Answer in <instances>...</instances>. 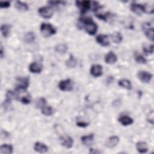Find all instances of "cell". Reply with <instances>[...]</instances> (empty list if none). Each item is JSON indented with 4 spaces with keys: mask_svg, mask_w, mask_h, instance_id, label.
<instances>
[{
    "mask_svg": "<svg viewBox=\"0 0 154 154\" xmlns=\"http://www.w3.org/2000/svg\"><path fill=\"white\" fill-rule=\"evenodd\" d=\"M81 23H82L85 31L87 34L90 35H94L97 30V25L90 18H81L79 20Z\"/></svg>",
    "mask_w": 154,
    "mask_h": 154,
    "instance_id": "6da1fadb",
    "label": "cell"
},
{
    "mask_svg": "<svg viewBox=\"0 0 154 154\" xmlns=\"http://www.w3.org/2000/svg\"><path fill=\"white\" fill-rule=\"evenodd\" d=\"M40 31L45 37H49L56 34V29L50 23L43 22L40 26Z\"/></svg>",
    "mask_w": 154,
    "mask_h": 154,
    "instance_id": "7a4b0ae2",
    "label": "cell"
},
{
    "mask_svg": "<svg viewBox=\"0 0 154 154\" xmlns=\"http://www.w3.org/2000/svg\"><path fill=\"white\" fill-rule=\"evenodd\" d=\"M29 79L28 77H18L17 78V84L16 90H26L29 84Z\"/></svg>",
    "mask_w": 154,
    "mask_h": 154,
    "instance_id": "3957f363",
    "label": "cell"
},
{
    "mask_svg": "<svg viewBox=\"0 0 154 154\" xmlns=\"http://www.w3.org/2000/svg\"><path fill=\"white\" fill-rule=\"evenodd\" d=\"M39 15L45 19L51 18L54 14V10L51 7H42L38 9Z\"/></svg>",
    "mask_w": 154,
    "mask_h": 154,
    "instance_id": "277c9868",
    "label": "cell"
},
{
    "mask_svg": "<svg viewBox=\"0 0 154 154\" xmlns=\"http://www.w3.org/2000/svg\"><path fill=\"white\" fill-rule=\"evenodd\" d=\"M58 88L63 91H70L73 90L72 81L70 79L61 80L58 84Z\"/></svg>",
    "mask_w": 154,
    "mask_h": 154,
    "instance_id": "5b68a950",
    "label": "cell"
},
{
    "mask_svg": "<svg viewBox=\"0 0 154 154\" xmlns=\"http://www.w3.org/2000/svg\"><path fill=\"white\" fill-rule=\"evenodd\" d=\"M75 3L81 12L82 13H85L91 8L92 2L90 1H76Z\"/></svg>",
    "mask_w": 154,
    "mask_h": 154,
    "instance_id": "8992f818",
    "label": "cell"
},
{
    "mask_svg": "<svg viewBox=\"0 0 154 154\" xmlns=\"http://www.w3.org/2000/svg\"><path fill=\"white\" fill-rule=\"evenodd\" d=\"M152 74L144 70L139 71L137 73V77L140 81L144 83H149L152 79Z\"/></svg>",
    "mask_w": 154,
    "mask_h": 154,
    "instance_id": "52a82bcc",
    "label": "cell"
},
{
    "mask_svg": "<svg viewBox=\"0 0 154 154\" xmlns=\"http://www.w3.org/2000/svg\"><path fill=\"white\" fill-rule=\"evenodd\" d=\"M131 10L135 14L138 16H141L143 13H145L144 4H138L136 2H132L130 6Z\"/></svg>",
    "mask_w": 154,
    "mask_h": 154,
    "instance_id": "ba28073f",
    "label": "cell"
},
{
    "mask_svg": "<svg viewBox=\"0 0 154 154\" xmlns=\"http://www.w3.org/2000/svg\"><path fill=\"white\" fill-rule=\"evenodd\" d=\"M143 29L144 30V34L147 38L149 39L151 41H153V35H154V31H153V28L150 26L149 23H144L143 25Z\"/></svg>",
    "mask_w": 154,
    "mask_h": 154,
    "instance_id": "9c48e42d",
    "label": "cell"
},
{
    "mask_svg": "<svg viewBox=\"0 0 154 154\" xmlns=\"http://www.w3.org/2000/svg\"><path fill=\"white\" fill-rule=\"evenodd\" d=\"M61 144L66 149H70L73 146V140L69 135H64L60 137Z\"/></svg>",
    "mask_w": 154,
    "mask_h": 154,
    "instance_id": "30bf717a",
    "label": "cell"
},
{
    "mask_svg": "<svg viewBox=\"0 0 154 154\" xmlns=\"http://www.w3.org/2000/svg\"><path fill=\"white\" fill-rule=\"evenodd\" d=\"M119 141H120V139L117 136L113 135V136L109 137L106 140L105 146L109 149L114 148L119 144Z\"/></svg>",
    "mask_w": 154,
    "mask_h": 154,
    "instance_id": "8fae6325",
    "label": "cell"
},
{
    "mask_svg": "<svg viewBox=\"0 0 154 154\" xmlns=\"http://www.w3.org/2000/svg\"><path fill=\"white\" fill-rule=\"evenodd\" d=\"M102 67L99 64H93L90 68V73L93 77L97 78L100 76L102 75Z\"/></svg>",
    "mask_w": 154,
    "mask_h": 154,
    "instance_id": "7c38bea8",
    "label": "cell"
},
{
    "mask_svg": "<svg viewBox=\"0 0 154 154\" xmlns=\"http://www.w3.org/2000/svg\"><path fill=\"white\" fill-rule=\"evenodd\" d=\"M42 70V64L37 62H32L29 66V70L32 73H40Z\"/></svg>",
    "mask_w": 154,
    "mask_h": 154,
    "instance_id": "4fadbf2b",
    "label": "cell"
},
{
    "mask_svg": "<svg viewBox=\"0 0 154 154\" xmlns=\"http://www.w3.org/2000/svg\"><path fill=\"white\" fill-rule=\"evenodd\" d=\"M96 40L97 42V43H99L100 45L103 47L108 46L110 45L108 37L106 35H104V34L98 35L96 38Z\"/></svg>",
    "mask_w": 154,
    "mask_h": 154,
    "instance_id": "5bb4252c",
    "label": "cell"
},
{
    "mask_svg": "<svg viewBox=\"0 0 154 154\" xmlns=\"http://www.w3.org/2000/svg\"><path fill=\"white\" fill-rule=\"evenodd\" d=\"M136 149L140 153H145L148 151V145L146 142L140 141L136 143Z\"/></svg>",
    "mask_w": 154,
    "mask_h": 154,
    "instance_id": "9a60e30c",
    "label": "cell"
},
{
    "mask_svg": "<svg viewBox=\"0 0 154 154\" xmlns=\"http://www.w3.org/2000/svg\"><path fill=\"white\" fill-rule=\"evenodd\" d=\"M34 149L35 152L40 153H46L48 151V147L41 142H36L34 143Z\"/></svg>",
    "mask_w": 154,
    "mask_h": 154,
    "instance_id": "2e32d148",
    "label": "cell"
},
{
    "mask_svg": "<svg viewBox=\"0 0 154 154\" xmlns=\"http://www.w3.org/2000/svg\"><path fill=\"white\" fill-rule=\"evenodd\" d=\"M117 60V55L112 51L109 52L105 56V61L108 64H113Z\"/></svg>",
    "mask_w": 154,
    "mask_h": 154,
    "instance_id": "e0dca14e",
    "label": "cell"
},
{
    "mask_svg": "<svg viewBox=\"0 0 154 154\" xmlns=\"http://www.w3.org/2000/svg\"><path fill=\"white\" fill-rule=\"evenodd\" d=\"M82 143L87 146L91 145L94 141V134H90L87 135H84L81 138Z\"/></svg>",
    "mask_w": 154,
    "mask_h": 154,
    "instance_id": "ac0fdd59",
    "label": "cell"
},
{
    "mask_svg": "<svg viewBox=\"0 0 154 154\" xmlns=\"http://www.w3.org/2000/svg\"><path fill=\"white\" fill-rule=\"evenodd\" d=\"M119 123L123 126H128L134 123V120L131 117L127 116H123L118 119Z\"/></svg>",
    "mask_w": 154,
    "mask_h": 154,
    "instance_id": "d6986e66",
    "label": "cell"
},
{
    "mask_svg": "<svg viewBox=\"0 0 154 154\" xmlns=\"http://www.w3.org/2000/svg\"><path fill=\"white\" fill-rule=\"evenodd\" d=\"M13 151V147L11 144H3L0 147V153L1 154H11Z\"/></svg>",
    "mask_w": 154,
    "mask_h": 154,
    "instance_id": "ffe728a7",
    "label": "cell"
},
{
    "mask_svg": "<svg viewBox=\"0 0 154 154\" xmlns=\"http://www.w3.org/2000/svg\"><path fill=\"white\" fill-rule=\"evenodd\" d=\"M11 26L8 25V24H3L1 26V32L2 34V35L4 37H7L10 33V30H11Z\"/></svg>",
    "mask_w": 154,
    "mask_h": 154,
    "instance_id": "44dd1931",
    "label": "cell"
},
{
    "mask_svg": "<svg viewBox=\"0 0 154 154\" xmlns=\"http://www.w3.org/2000/svg\"><path fill=\"white\" fill-rule=\"evenodd\" d=\"M118 84L120 87L127 90H131L132 88V84L130 81L126 79H122L118 81Z\"/></svg>",
    "mask_w": 154,
    "mask_h": 154,
    "instance_id": "7402d4cb",
    "label": "cell"
},
{
    "mask_svg": "<svg viewBox=\"0 0 154 154\" xmlns=\"http://www.w3.org/2000/svg\"><path fill=\"white\" fill-rule=\"evenodd\" d=\"M35 38V35L34 32H26L23 37L24 42L27 43H32Z\"/></svg>",
    "mask_w": 154,
    "mask_h": 154,
    "instance_id": "603a6c76",
    "label": "cell"
},
{
    "mask_svg": "<svg viewBox=\"0 0 154 154\" xmlns=\"http://www.w3.org/2000/svg\"><path fill=\"white\" fill-rule=\"evenodd\" d=\"M111 38L112 42L117 44L121 43V42L123 40V37L121 33L119 32H114L112 33L111 35Z\"/></svg>",
    "mask_w": 154,
    "mask_h": 154,
    "instance_id": "cb8c5ba5",
    "label": "cell"
},
{
    "mask_svg": "<svg viewBox=\"0 0 154 154\" xmlns=\"http://www.w3.org/2000/svg\"><path fill=\"white\" fill-rule=\"evenodd\" d=\"M68 49V46L65 43H60L55 46V51L59 54H64Z\"/></svg>",
    "mask_w": 154,
    "mask_h": 154,
    "instance_id": "d4e9b609",
    "label": "cell"
},
{
    "mask_svg": "<svg viewBox=\"0 0 154 154\" xmlns=\"http://www.w3.org/2000/svg\"><path fill=\"white\" fill-rule=\"evenodd\" d=\"M15 7L19 11H25L28 10V5L26 3L21 1H16L15 3Z\"/></svg>",
    "mask_w": 154,
    "mask_h": 154,
    "instance_id": "484cf974",
    "label": "cell"
},
{
    "mask_svg": "<svg viewBox=\"0 0 154 154\" xmlns=\"http://www.w3.org/2000/svg\"><path fill=\"white\" fill-rule=\"evenodd\" d=\"M41 112L42 114H43L45 116H52L54 112V110L53 109L52 107H51V106H45L44 107H43L41 109Z\"/></svg>",
    "mask_w": 154,
    "mask_h": 154,
    "instance_id": "4316f807",
    "label": "cell"
},
{
    "mask_svg": "<svg viewBox=\"0 0 154 154\" xmlns=\"http://www.w3.org/2000/svg\"><path fill=\"white\" fill-rule=\"evenodd\" d=\"M143 51L147 55L152 54L153 52V45L144 44L143 45Z\"/></svg>",
    "mask_w": 154,
    "mask_h": 154,
    "instance_id": "83f0119b",
    "label": "cell"
},
{
    "mask_svg": "<svg viewBox=\"0 0 154 154\" xmlns=\"http://www.w3.org/2000/svg\"><path fill=\"white\" fill-rule=\"evenodd\" d=\"M46 100L44 97H39L38 98L35 102V107L38 109H42L43 107L46 106Z\"/></svg>",
    "mask_w": 154,
    "mask_h": 154,
    "instance_id": "f1b7e54d",
    "label": "cell"
},
{
    "mask_svg": "<svg viewBox=\"0 0 154 154\" xmlns=\"http://www.w3.org/2000/svg\"><path fill=\"white\" fill-rule=\"evenodd\" d=\"M76 64V60L75 59V58L72 55H70L69 60L66 61V66L70 68H72L75 67Z\"/></svg>",
    "mask_w": 154,
    "mask_h": 154,
    "instance_id": "f546056e",
    "label": "cell"
},
{
    "mask_svg": "<svg viewBox=\"0 0 154 154\" xmlns=\"http://www.w3.org/2000/svg\"><path fill=\"white\" fill-rule=\"evenodd\" d=\"M135 60L136 62L140 64H146L147 62V60L141 54H136L135 55Z\"/></svg>",
    "mask_w": 154,
    "mask_h": 154,
    "instance_id": "4dcf8cb0",
    "label": "cell"
},
{
    "mask_svg": "<svg viewBox=\"0 0 154 154\" xmlns=\"http://www.w3.org/2000/svg\"><path fill=\"white\" fill-rule=\"evenodd\" d=\"M10 6V1H1L0 2V7L1 8H6Z\"/></svg>",
    "mask_w": 154,
    "mask_h": 154,
    "instance_id": "1f68e13d",
    "label": "cell"
},
{
    "mask_svg": "<svg viewBox=\"0 0 154 154\" xmlns=\"http://www.w3.org/2000/svg\"><path fill=\"white\" fill-rule=\"evenodd\" d=\"M88 124H89L88 123H86L85 122H81V121L78 122L76 123L77 126L79 127H81V128H85L88 125Z\"/></svg>",
    "mask_w": 154,
    "mask_h": 154,
    "instance_id": "d6a6232c",
    "label": "cell"
},
{
    "mask_svg": "<svg viewBox=\"0 0 154 154\" xmlns=\"http://www.w3.org/2000/svg\"><path fill=\"white\" fill-rule=\"evenodd\" d=\"M90 152L91 153H101L100 151H99L98 150H96L94 149H90Z\"/></svg>",
    "mask_w": 154,
    "mask_h": 154,
    "instance_id": "836d02e7",
    "label": "cell"
},
{
    "mask_svg": "<svg viewBox=\"0 0 154 154\" xmlns=\"http://www.w3.org/2000/svg\"><path fill=\"white\" fill-rule=\"evenodd\" d=\"M0 55L1 58H3L4 57V51H3V48L2 46L1 45V50H0Z\"/></svg>",
    "mask_w": 154,
    "mask_h": 154,
    "instance_id": "e575fe53",
    "label": "cell"
}]
</instances>
